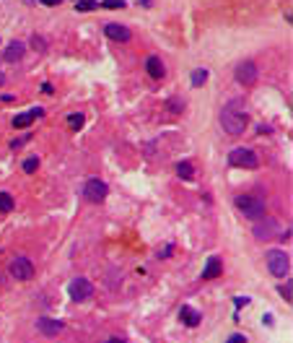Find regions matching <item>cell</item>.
Instances as JSON below:
<instances>
[{
	"label": "cell",
	"instance_id": "1",
	"mask_svg": "<svg viewBox=\"0 0 293 343\" xmlns=\"http://www.w3.org/2000/svg\"><path fill=\"white\" fill-rule=\"evenodd\" d=\"M221 125H223V130L228 136H241L246 130V125H249V117H246V112L241 109L239 102H231L221 112Z\"/></svg>",
	"mask_w": 293,
	"mask_h": 343
},
{
	"label": "cell",
	"instance_id": "2",
	"mask_svg": "<svg viewBox=\"0 0 293 343\" xmlns=\"http://www.w3.org/2000/svg\"><path fill=\"white\" fill-rule=\"evenodd\" d=\"M236 208L244 213L249 221H260V219L267 216L265 203H262L257 195H239V198H236Z\"/></svg>",
	"mask_w": 293,
	"mask_h": 343
},
{
	"label": "cell",
	"instance_id": "3",
	"mask_svg": "<svg viewBox=\"0 0 293 343\" xmlns=\"http://www.w3.org/2000/svg\"><path fill=\"white\" fill-rule=\"evenodd\" d=\"M267 268L275 278H285L288 271H290V260H288V255L283 250H270L267 252Z\"/></svg>",
	"mask_w": 293,
	"mask_h": 343
},
{
	"label": "cell",
	"instance_id": "4",
	"mask_svg": "<svg viewBox=\"0 0 293 343\" xmlns=\"http://www.w3.org/2000/svg\"><path fill=\"white\" fill-rule=\"evenodd\" d=\"M228 161H231V166H241V169H255V166L260 164L257 154H255L252 148H246V146L234 148V151L228 154Z\"/></svg>",
	"mask_w": 293,
	"mask_h": 343
},
{
	"label": "cell",
	"instance_id": "5",
	"mask_svg": "<svg viewBox=\"0 0 293 343\" xmlns=\"http://www.w3.org/2000/svg\"><path fill=\"white\" fill-rule=\"evenodd\" d=\"M107 195H109V187L101 180H89L86 185H83V198H86L89 203H104Z\"/></svg>",
	"mask_w": 293,
	"mask_h": 343
},
{
	"label": "cell",
	"instance_id": "6",
	"mask_svg": "<svg viewBox=\"0 0 293 343\" xmlns=\"http://www.w3.org/2000/svg\"><path fill=\"white\" fill-rule=\"evenodd\" d=\"M234 75H236V81H239L241 86H255V83H257L260 70H257V65H255L252 60H244V63H239V65H236Z\"/></svg>",
	"mask_w": 293,
	"mask_h": 343
},
{
	"label": "cell",
	"instance_id": "7",
	"mask_svg": "<svg viewBox=\"0 0 293 343\" xmlns=\"http://www.w3.org/2000/svg\"><path fill=\"white\" fill-rule=\"evenodd\" d=\"M68 294H70L73 302H86V299L94 296V286H91V281H86V278H75V281H70Z\"/></svg>",
	"mask_w": 293,
	"mask_h": 343
},
{
	"label": "cell",
	"instance_id": "8",
	"mask_svg": "<svg viewBox=\"0 0 293 343\" xmlns=\"http://www.w3.org/2000/svg\"><path fill=\"white\" fill-rule=\"evenodd\" d=\"M11 276H16L18 281H31L34 278V265L29 257H13L11 260Z\"/></svg>",
	"mask_w": 293,
	"mask_h": 343
},
{
	"label": "cell",
	"instance_id": "9",
	"mask_svg": "<svg viewBox=\"0 0 293 343\" xmlns=\"http://www.w3.org/2000/svg\"><path fill=\"white\" fill-rule=\"evenodd\" d=\"M104 34L109 39H114V42H130L133 39V31L124 26V24H107L104 26Z\"/></svg>",
	"mask_w": 293,
	"mask_h": 343
},
{
	"label": "cell",
	"instance_id": "10",
	"mask_svg": "<svg viewBox=\"0 0 293 343\" xmlns=\"http://www.w3.org/2000/svg\"><path fill=\"white\" fill-rule=\"evenodd\" d=\"M36 330H39L41 335L52 338V335H57V333L62 330V322H60V320H52V317H36Z\"/></svg>",
	"mask_w": 293,
	"mask_h": 343
},
{
	"label": "cell",
	"instance_id": "11",
	"mask_svg": "<svg viewBox=\"0 0 293 343\" xmlns=\"http://www.w3.org/2000/svg\"><path fill=\"white\" fill-rule=\"evenodd\" d=\"M275 232H278V224L273 219H260V224L255 226V237L260 242H267L270 237H275Z\"/></svg>",
	"mask_w": 293,
	"mask_h": 343
},
{
	"label": "cell",
	"instance_id": "12",
	"mask_svg": "<svg viewBox=\"0 0 293 343\" xmlns=\"http://www.w3.org/2000/svg\"><path fill=\"white\" fill-rule=\"evenodd\" d=\"M223 273V263H221V257L218 255H211L207 257V263H205V268H202V278H218Z\"/></svg>",
	"mask_w": 293,
	"mask_h": 343
},
{
	"label": "cell",
	"instance_id": "13",
	"mask_svg": "<svg viewBox=\"0 0 293 343\" xmlns=\"http://www.w3.org/2000/svg\"><path fill=\"white\" fill-rule=\"evenodd\" d=\"M145 70H148V75L156 78V81H161V78L166 75V65H163V60H161L158 55H151V58L145 60Z\"/></svg>",
	"mask_w": 293,
	"mask_h": 343
},
{
	"label": "cell",
	"instance_id": "14",
	"mask_svg": "<svg viewBox=\"0 0 293 343\" xmlns=\"http://www.w3.org/2000/svg\"><path fill=\"white\" fill-rule=\"evenodd\" d=\"M41 115H45V112H41L39 107H34V109H29V112H24V115H16L13 117V127H16V130H24V127H29L36 117H41Z\"/></svg>",
	"mask_w": 293,
	"mask_h": 343
},
{
	"label": "cell",
	"instance_id": "15",
	"mask_svg": "<svg viewBox=\"0 0 293 343\" xmlns=\"http://www.w3.org/2000/svg\"><path fill=\"white\" fill-rule=\"evenodd\" d=\"M24 52H26V45H24V42H18V39H13L11 45L6 47L3 58H6L8 63H16V60H21V58H24Z\"/></svg>",
	"mask_w": 293,
	"mask_h": 343
},
{
	"label": "cell",
	"instance_id": "16",
	"mask_svg": "<svg viewBox=\"0 0 293 343\" xmlns=\"http://www.w3.org/2000/svg\"><path fill=\"white\" fill-rule=\"evenodd\" d=\"M179 317H182V322H184L187 328H197V325H200V312L192 310V307H187V304L179 310Z\"/></svg>",
	"mask_w": 293,
	"mask_h": 343
},
{
	"label": "cell",
	"instance_id": "17",
	"mask_svg": "<svg viewBox=\"0 0 293 343\" xmlns=\"http://www.w3.org/2000/svg\"><path fill=\"white\" fill-rule=\"evenodd\" d=\"M177 175H179L182 180H192V177H195V166H192L190 161H179V164H177Z\"/></svg>",
	"mask_w": 293,
	"mask_h": 343
},
{
	"label": "cell",
	"instance_id": "18",
	"mask_svg": "<svg viewBox=\"0 0 293 343\" xmlns=\"http://www.w3.org/2000/svg\"><path fill=\"white\" fill-rule=\"evenodd\" d=\"M13 198H11V193H0V213H11L13 211Z\"/></svg>",
	"mask_w": 293,
	"mask_h": 343
},
{
	"label": "cell",
	"instance_id": "19",
	"mask_svg": "<svg viewBox=\"0 0 293 343\" xmlns=\"http://www.w3.org/2000/svg\"><path fill=\"white\" fill-rule=\"evenodd\" d=\"M83 122H86V117H83L80 112H75V115L68 117V127H70V130H78V127H83Z\"/></svg>",
	"mask_w": 293,
	"mask_h": 343
},
{
	"label": "cell",
	"instance_id": "20",
	"mask_svg": "<svg viewBox=\"0 0 293 343\" xmlns=\"http://www.w3.org/2000/svg\"><path fill=\"white\" fill-rule=\"evenodd\" d=\"M94 8H99V3L96 0H75V11H94Z\"/></svg>",
	"mask_w": 293,
	"mask_h": 343
},
{
	"label": "cell",
	"instance_id": "21",
	"mask_svg": "<svg viewBox=\"0 0 293 343\" xmlns=\"http://www.w3.org/2000/svg\"><path fill=\"white\" fill-rule=\"evenodd\" d=\"M207 81V70L205 68H197L195 73H192V86H202Z\"/></svg>",
	"mask_w": 293,
	"mask_h": 343
},
{
	"label": "cell",
	"instance_id": "22",
	"mask_svg": "<svg viewBox=\"0 0 293 343\" xmlns=\"http://www.w3.org/2000/svg\"><path fill=\"white\" fill-rule=\"evenodd\" d=\"M101 8H109V11H117V8H124V0H104V3H99Z\"/></svg>",
	"mask_w": 293,
	"mask_h": 343
},
{
	"label": "cell",
	"instance_id": "23",
	"mask_svg": "<svg viewBox=\"0 0 293 343\" xmlns=\"http://www.w3.org/2000/svg\"><path fill=\"white\" fill-rule=\"evenodd\" d=\"M36 166H39V159H36V156H31V159L24 161V172H34Z\"/></svg>",
	"mask_w": 293,
	"mask_h": 343
},
{
	"label": "cell",
	"instance_id": "24",
	"mask_svg": "<svg viewBox=\"0 0 293 343\" xmlns=\"http://www.w3.org/2000/svg\"><path fill=\"white\" fill-rule=\"evenodd\" d=\"M280 296L285 299V302H290V299H293L290 296V281H285V286H280Z\"/></svg>",
	"mask_w": 293,
	"mask_h": 343
},
{
	"label": "cell",
	"instance_id": "25",
	"mask_svg": "<svg viewBox=\"0 0 293 343\" xmlns=\"http://www.w3.org/2000/svg\"><path fill=\"white\" fill-rule=\"evenodd\" d=\"M169 107H172V112H182V109H184V102H179V99H172V102H169Z\"/></svg>",
	"mask_w": 293,
	"mask_h": 343
},
{
	"label": "cell",
	"instance_id": "26",
	"mask_svg": "<svg viewBox=\"0 0 293 343\" xmlns=\"http://www.w3.org/2000/svg\"><path fill=\"white\" fill-rule=\"evenodd\" d=\"M226 343H246V335H241V333H234Z\"/></svg>",
	"mask_w": 293,
	"mask_h": 343
},
{
	"label": "cell",
	"instance_id": "27",
	"mask_svg": "<svg viewBox=\"0 0 293 343\" xmlns=\"http://www.w3.org/2000/svg\"><path fill=\"white\" fill-rule=\"evenodd\" d=\"M31 45H34L36 50H45V39H41V36H36V34H34V36H31Z\"/></svg>",
	"mask_w": 293,
	"mask_h": 343
},
{
	"label": "cell",
	"instance_id": "28",
	"mask_svg": "<svg viewBox=\"0 0 293 343\" xmlns=\"http://www.w3.org/2000/svg\"><path fill=\"white\" fill-rule=\"evenodd\" d=\"M26 141H29V136H24V138H18V141H13V143H11V148L16 151V148H21V146H24Z\"/></svg>",
	"mask_w": 293,
	"mask_h": 343
},
{
	"label": "cell",
	"instance_id": "29",
	"mask_svg": "<svg viewBox=\"0 0 293 343\" xmlns=\"http://www.w3.org/2000/svg\"><path fill=\"white\" fill-rule=\"evenodd\" d=\"M41 6H47V8H55V6H60V0H39Z\"/></svg>",
	"mask_w": 293,
	"mask_h": 343
},
{
	"label": "cell",
	"instance_id": "30",
	"mask_svg": "<svg viewBox=\"0 0 293 343\" xmlns=\"http://www.w3.org/2000/svg\"><path fill=\"white\" fill-rule=\"evenodd\" d=\"M169 252H172V244H166L163 250H158V257H169Z\"/></svg>",
	"mask_w": 293,
	"mask_h": 343
},
{
	"label": "cell",
	"instance_id": "31",
	"mask_svg": "<svg viewBox=\"0 0 293 343\" xmlns=\"http://www.w3.org/2000/svg\"><path fill=\"white\" fill-rule=\"evenodd\" d=\"M107 343H128V340H124V338H119V335H112Z\"/></svg>",
	"mask_w": 293,
	"mask_h": 343
},
{
	"label": "cell",
	"instance_id": "32",
	"mask_svg": "<svg viewBox=\"0 0 293 343\" xmlns=\"http://www.w3.org/2000/svg\"><path fill=\"white\" fill-rule=\"evenodd\" d=\"M41 91H45V94H52L55 89H52V83H45V86H41Z\"/></svg>",
	"mask_w": 293,
	"mask_h": 343
},
{
	"label": "cell",
	"instance_id": "33",
	"mask_svg": "<svg viewBox=\"0 0 293 343\" xmlns=\"http://www.w3.org/2000/svg\"><path fill=\"white\" fill-rule=\"evenodd\" d=\"M3 83H6V73H3V70H0V86H3Z\"/></svg>",
	"mask_w": 293,
	"mask_h": 343
},
{
	"label": "cell",
	"instance_id": "34",
	"mask_svg": "<svg viewBox=\"0 0 293 343\" xmlns=\"http://www.w3.org/2000/svg\"><path fill=\"white\" fill-rule=\"evenodd\" d=\"M140 6H143V8H148V6H151V0H140Z\"/></svg>",
	"mask_w": 293,
	"mask_h": 343
}]
</instances>
